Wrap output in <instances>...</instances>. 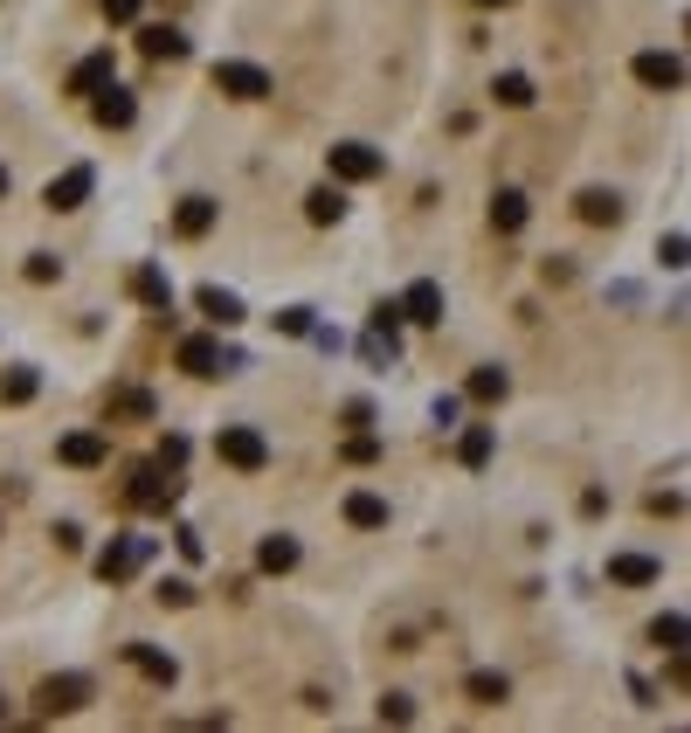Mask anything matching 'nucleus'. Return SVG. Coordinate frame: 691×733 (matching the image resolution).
Wrapping results in <instances>:
<instances>
[{
    "label": "nucleus",
    "mask_w": 691,
    "mask_h": 733,
    "mask_svg": "<svg viewBox=\"0 0 691 733\" xmlns=\"http://www.w3.org/2000/svg\"><path fill=\"white\" fill-rule=\"evenodd\" d=\"M215 457L229 464V471H242V478H256L270 464V443H264V429H249V422H229L215 437Z\"/></svg>",
    "instance_id": "f257e3e1"
},
{
    "label": "nucleus",
    "mask_w": 691,
    "mask_h": 733,
    "mask_svg": "<svg viewBox=\"0 0 691 733\" xmlns=\"http://www.w3.org/2000/svg\"><path fill=\"white\" fill-rule=\"evenodd\" d=\"M174 498H180V478L166 464H139L132 484H125V505H139V513H166Z\"/></svg>",
    "instance_id": "f03ea898"
},
{
    "label": "nucleus",
    "mask_w": 691,
    "mask_h": 733,
    "mask_svg": "<svg viewBox=\"0 0 691 733\" xmlns=\"http://www.w3.org/2000/svg\"><path fill=\"white\" fill-rule=\"evenodd\" d=\"M325 166H332V180H381L387 174V153H381V146L346 139V146H332V153H325Z\"/></svg>",
    "instance_id": "7ed1b4c3"
},
{
    "label": "nucleus",
    "mask_w": 691,
    "mask_h": 733,
    "mask_svg": "<svg viewBox=\"0 0 691 733\" xmlns=\"http://www.w3.org/2000/svg\"><path fill=\"white\" fill-rule=\"evenodd\" d=\"M90 699V679L84 671H63V679H42V692H35V712L42 720H55V712H77Z\"/></svg>",
    "instance_id": "20e7f679"
},
{
    "label": "nucleus",
    "mask_w": 691,
    "mask_h": 733,
    "mask_svg": "<svg viewBox=\"0 0 691 733\" xmlns=\"http://www.w3.org/2000/svg\"><path fill=\"white\" fill-rule=\"evenodd\" d=\"M180 367L194 374V381H215V374H229V367H242L235 353H221L208 332H194V340H180Z\"/></svg>",
    "instance_id": "39448f33"
},
{
    "label": "nucleus",
    "mask_w": 691,
    "mask_h": 733,
    "mask_svg": "<svg viewBox=\"0 0 691 733\" xmlns=\"http://www.w3.org/2000/svg\"><path fill=\"white\" fill-rule=\"evenodd\" d=\"M215 90L256 104V98H270V69H256V63H215Z\"/></svg>",
    "instance_id": "423d86ee"
},
{
    "label": "nucleus",
    "mask_w": 691,
    "mask_h": 733,
    "mask_svg": "<svg viewBox=\"0 0 691 733\" xmlns=\"http://www.w3.org/2000/svg\"><path fill=\"white\" fill-rule=\"evenodd\" d=\"M153 554V540H139V533H125V540H111V547L98 554V574L104 581H132L139 574V560Z\"/></svg>",
    "instance_id": "0eeeda50"
},
{
    "label": "nucleus",
    "mask_w": 691,
    "mask_h": 733,
    "mask_svg": "<svg viewBox=\"0 0 691 733\" xmlns=\"http://www.w3.org/2000/svg\"><path fill=\"white\" fill-rule=\"evenodd\" d=\"M637 84L643 90H684V63L670 49H643L637 55Z\"/></svg>",
    "instance_id": "6e6552de"
},
{
    "label": "nucleus",
    "mask_w": 691,
    "mask_h": 733,
    "mask_svg": "<svg viewBox=\"0 0 691 733\" xmlns=\"http://www.w3.org/2000/svg\"><path fill=\"white\" fill-rule=\"evenodd\" d=\"M90 111H98V125L104 131H125L139 118V104H132V90H118V77H111L104 90H90Z\"/></svg>",
    "instance_id": "1a4fd4ad"
},
{
    "label": "nucleus",
    "mask_w": 691,
    "mask_h": 733,
    "mask_svg": "<svg viewBox=\"0 0 691 733\" xmlns=\"http://www.w3.org/2000/svg\"><path fill=\"white\" fill-rule=\"evenodd\" d=\"M90 187H98V174H90V166H69V174H55V180H49V194H42V201H49L55 215H69V208H84V201H90Z\"/></svg>",
    "instance_id": "9d476101"
},
{
    "label": "nucleus",
    "mask_w": 691,
    "mask_h": 733,
    "mask_svg": "<svg viewBox=\"0 0 691 733\" xmlns=\"http://www.w3.org/2000/svg\"><path fill=\"white\" fill-rule=\"evenodd\" d=\"M609 581H615V589H650V581H664V560H650V554H609Z\"/></svg>",
    "instance_id": "9b49d317"
},
{
    "label": "nucleus",
    "mask_w": 691,
    "mask_h": 733,
    "mask_svg": "<svg viewBox=\"0 0 691 733\" xmlns=\"http://www.w3.org/2000/svg\"><path fill=\"white\" fill-rule=\"evenodd\" d=\"M215 215H221V201H208V194H187L180 208H174V236H180V242L208 236V229H215Z\"/></svg>",
    "instance_id": "f8f14e48"
},
{
    "label": "nucleus",
    "mask_w": 691,
    "mask_h": 733,
    "mask_svg": "<svg viewBox=\"0 0 691 733\" xmlns=\"http://www.w3.org/2000/svg\"><path fill=\"white\" fill-rule=\"evenodd\" d=\"M55 457H63L69 471H98V464L111 457V443H104V437H90V429H77V437H63V443H55Z\"/></svg>",
    "instance_id": "ddd939ff"
},
{
    "label": "nucleus",
    "mask_w": 691,
    "mask_h": 733,
    "mask_svg": "<svg viewBox=\"0 0 691 733\" xmlns=\"http://www.w3.org/2000/svg\"><path fill=\"white\" fill-rule=\"evenodd\" d=\"M401 318H415V326H443V285H428V277H415L401 298Z\"/></svg>",
    "instance_id": "4468645a"
},
{
    "label": "nucleus",
    "mask_w": 691,
    "mask_h": 733,
    "mask_svg": "<svg viewBox=\"0 0 691 733\" xmlns=\"http://www.w3.org/2000/svg\"><path fill=\"white\" fill-rule=\"evenodd\" d=\"M526 222H533V201L519 194V187H498V201H491V229H498V236H519Z\"/></svg>",
    "instance_id": "2eb2a0df"
},
{
    "label": "nucleus",
    "mask_w": 691,
    "mask_h": 733,
    "mask_svg": "<svg viewBox=\"0 0 691 733\" xmlns=\"http://www.w3.org/2000/svg\"><path fill=\"white\" fill-rule=\"evenodd\" d=\"M132 298H139V305H153V312H174V285H166L159 263H139V270H132Z\"/></svg>",
    "instance_id": "dca6fc26"
},
{
    "label": "nucleus",
    "mask_w": 691,
    "mask_h": 733,
    "mask_svg": "<svg viewBox=\"0 0 691 733\" xmlns=\"http://www.w3.org/2000/svg\"><path fill=\"white\" fill-rule=\"evenodd\" d=\"M139 49L153 55V63H180V55H187V35H180L174 22H153V28H139Z\"/></svg>",
    "instance_id": "f3484780"
},
{
    "label": "nucleus",
    "mask_w": 691,
    "mask_h": 733,
    "mask_svg": "<svg viewBox=\"0 0 691 733\" xmlns=\"http://www.w3.org/2000/svg\"><path fill=\"white\" fill-rule=\"evenodd\" d=\"M125 665H139V671H145V679H153L159 692L180 679V665H174V657H166V650H153V644H125Z\"/></svg>",
    "instance_id": "a211bd4d"
},
{
    "label": "nucleus",
    "mask_w": 691,
    "mask_h": 733,
    "mask_svg": "<svg viewBox=\"0 0 691 733\" xmlns=\"http://www.w3.org/2000/svg\"><path fill=\"white\" fill-rule=\"evenodd\" d=\"M111 77H118V63H111V49H98V55H84V63L69 69V90H77V98H90V90H104Z\"/></svg>",
    "instance_id": "6ab92c4d"
},
{
    "label": "nucleus",
    "mask_w": 691,
    "mask_h": 733,
    "mask_svg": "<svg viewBox=\"0 0 691 733\" xmlns=\"http://www.w3.org/2000/svg\"><path fill=\"white\" fill-rule=\"evenodd\" d=\"M256 568H264V574H291L297 568V540L291 533H270L264 547H256Z\"/></svg>",
    "instance_id": "aec40b11"
},
{
    "label": "nucleus",
    "mask_w": 691,
    "mask_h": 733,
    "mask_svg": "<svg viewBox=\"0 0 691 733\" xmlns=\"http://www.w3.org/2000/svg\"><path fill=\"white\" fill-rule=\"evenodd\" d=\"M201 312H208L215 326H242V318H249V312H242V298H235V291H221V285L201 291Z\"/></svg>",
    "instance_id": "412c9836"
},
{
    "label": "nucleus",
    "mask_w": 691,
    "mask_h": 733,
    "mask_svg": "<svg viewBox=\"0 0 691 733\" xmlns=\"http://www.w3.org/2000/svg\"><path fill=\"white\" fill-rule=\"evenodd\" d=\"M35 388H42V374H35V367H8V374H0V402H8V408L35 402Z\"/></svg>",
    "instance_id": "4be33fe9"
},
{
    "label": "nucleus",
    "mask_w": 691,
    "mask_h": 733,
    "mask_svg": "<svg viewBox=\"0 0 691 733\" xmlns=\"http://www.w3.org/2000/svg\"><path fill=\"white\" fill-rule=\"evenodd\" d=\"M346 526H360V533H373V526H387V498H373V492H353V498H346Z\"/></svg>",
    "instance_id": "5701e85b"
},
{
    "label": "nucleus",
    "mask_w": 691,
    "mask_h": 733,
    "mask_svg": "<svg viewBox=\"0 0 691 733\" xmlns=\"http://www.w3.org/2000/svg\"><path fill=\"white\" fill-rule=\"evenodd\" d=\"M305 215L325 229V222H340V215H346V194H340V187H311V194H305Z\"/></svg>",
    "instance_id": "b1692460"
},
{
    "label": "nucleus",
    "mask_w": 691,
    "mask_h": 733,
    "mask_svg": "<svg viewBox=\"0 0 691 733\" xmlns=\"http://www.w3.org/2000/svg\"><path fill=\"white\" fill-rule=\"evenodd\" d=\"M491 443H498V437H491V422H471V429H463V443H457V457L477 471V464H491Z\"/></svg>",
    "instance_id": "393cba45"
},
{
    "label": "nucleus",
    "mask_w": 691,
    "mask_h": 733,
    "mask_svg": "<svg viewBox=\"0 0 691 733\" xmlns=\"http://www.w3.org/2000/svg\"><path fill=\"white\" fill-rule=\"evenodd\" d=\"M463 692H471L477 706H506V699H512V685L498 679V671H471V679H463Z\"/></svg>",
    "instance_id": "a878e982"
},
{
    "label": "nucleus",
    "mask_w": 691,
    "mask_h": 733,
    "mask_svg": "<svg viewBox=\"0 0 691 733\" xmlns=\"http://www.w3.org/2000/svg\"><path fill=\"white\" fill-rule=\"evenodd\" d=\"M506 388H512V381H506V367H477L463 394H471V402H506Z\"/></svg>",
    "instance_id": "bb28decb"
},
{
    "label": "nucleus",
    "mask_w": 691,
    "mask_h": 733,
    "mask_svg": "<svg viewBox=\"0 0 691 733\" xmlns=\"http://www.w3.org/2000/svg\"><path fill=\"white\" fill-rule=\"evenodd\" d=\"M581 222H623V201H615L609 187H588V194H581Z\"/></svg>",
    "instance_id": "cd10ccee"
},
{
    "label": "nucleus",
    "mask_w": 691,
    "mask_h": 733,
    "mask_svg": "<svg viewBox=\"0 0 691 733\" xmlns=\"http://www.w3.org/2000/svg\"><path fill=\"white\" fill-rule=\"evenodd\" d=\"M491 90H498V104H512V111H526V104H533V77H519V69H506V77H498Z\"/></svg>",
    "instance_id": "c85d7f7f"
},
{
    "label": "nucleus",
    "mask_w": 691,
    "mask_h": 733,
    "mask_svg": "<svg viewBox=\"0 0 691 733\" xmlns=\"http://www.w3.org/2000/svg\"><path fill=\"white\" fill-rule=\"evenodd\" d=\"M650 644H657V650H684V616L678 609L657 616V623H650Z\"/></svg>",
    "instance_id": "c756f323"
},
{
    "label": "nucleus",
    "mask_w": 691,
    "mask_h": 733,
    "mask_svg": "<svg viewBox=\"0 0 691 733\" xmlns=\"http://www.w3.org/2000/svg\"><path fill=\"white\" fill-rule=\"evenodd\" d=\"M111 408H118V416H153V394H139V388H118V394H111Z\"/></svg>",
    "instance_id": "7c9ffc66"
},
{
    "label": "nucleus",
    "mask_w": 691,
    "mask_h": 733,
    "mask_svg": "<svg viewBox=\"0 0 691 733\" xmlns=\"http://www.w3.org/2000/svg\"><path fill=\"white\" fill-rule=\"evenodd\" d=\"M381 720L408 726V720H415V699H408V692H387V699H381Z\"/></svg>",
    "instance_id": "2f4dec72"
},
{
    "label": "nucleus",
    "mask_w": 691,
    "mask_h": 733,
    "mask_svg": "<svg viewBox=\"0 0 691 733\" xmlns=\"http://www.w3.org/2000/svg\"><path fill=\"white\" fill-rule=\"evenodd\" d=\"M373 457H381V443H373L367 429H360V437H346V464H373Z\"/></svg>",
    "instance_id": "473e14b6"
},
{
    "label": "nucleus",
    "mask_w": 691,
    "mask_h": 733,
    "mask_svg": "<svg viewBox=\"0 0 691 733\" xmlns=\"http://www.w3.org/2000/svg\"><path fill=\"white\" fill-rule=\"evenodd\" d=\"M55 277H63V263H55V256H28V285H55Z\"/></svg>",
    "instance_id": "72a5a7b5"
},
{
    "label": "nucleus",
    "mask_w": 691,
    "mask_h": 733,
    "mask_svg": "<svg viewBox=\"0 0 691 733\" xmlns=\"http://www.w3.org/2000/svg\"><path fill=\"white\" fill-rule=\"evenodd\" d=\"M159 603H166V609H187V603H194V581H166Z\"/></svg>",
    "instance_id": "f704fd0d"
},
{
    "label": "nucleus",
    "mask_w": 691,
    "mask_h": 733,
    "mask_svg": "<svg viewBox=\"0 0 691 733\" xmlns=\"http://www.w3.org/2000/svg\"><path fill=\"white\" fill-rule=\"evenodd\" d=\"M104 22H139V0H98Z\"/></svg>",
    "instance_id": "c9c22d12"
},
{
    "label": "nucleus",
    "mask_w": 691,
    "mask_h": 733,
    "mask_svg": "<svg viewBox=\"0 0 691 733\" xmlns=\"http://www.w3.org/2000/svg\"><path fill=\"white\" fill-rule=\"evenodd\" d=\"M159 464H166V471H180V464H187V437H166L159 443Z\"/></svg>",
    "instance_id": "e433bc0d"
},
{
    "label": "nucleus",
    "mask_w": 691,
    "mask_h": 733,
    "mask_svg": "<svg viewBox=\"0 0 691 733\" xmlns=\"http://www.w3.org/2000/svg\"><path fill=\"white\" fill-rule=\"evenodd\" d=\"M457 416H463V394H443V402H436V422H443V429H450Z\"/></svg>",
    "instance_id": "4c0bfd02"
},
{
    "label": "nucleus",
    "mask_w": 691,
    "mask_h": 733,
    "mask_svg": "<svg viewBox=\"0 0 691 733\" xmlns=\"http://www.w3.org/2000/svg\"><path fill=\"white\" fill-rule=\"evenodd\" d=\"M664 263H670V270H684V236H664V250H657Z\"/></svg>",
    "instance_id": "58836bf2"
},
{
    "label": "nucleus",
    "mask_w": 691,
    "mask_h": 733,
    "mask_svg": "<svg viewBox=\"0 0 691 733\" xmlns=\"http://www.w3.org/2000/svg\"><path fill=\"white\" fill-rule=\"evenodd\" d=\"M0 201H8V166H0Z\"/></svg>",
    "instance_id": "ea45409f"
},
{
    "label": "nucleus",
    "mask_w": 691,
    "mask_h": 733,
    "mask_svg": "<svg viewBox=\"0 0 691 733\" xmlns=\"http://www.w3.org/2000/svg\"><path fill=\"white\" fill-rule=\"evenodd\" d=\"M477 8H512V0H477Z\"/></svg>",
    "instance_id": "a19ab883"
},
{
    "label": "nucleus",
    "mask_w": 691,
    "mask_h": 733,
    "mask_svg": "<svg viewBox=\"0 0 691 733\" xmlns=\"http://www.w3.org/2000/svg\"><path fill=\"white\" fill-rule=\"evenodd\" d=\"M0 720H8V699H0Z\"/></svg>",
    "instance_id": "79ce46f5"
}]
</instances>
